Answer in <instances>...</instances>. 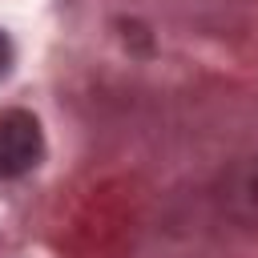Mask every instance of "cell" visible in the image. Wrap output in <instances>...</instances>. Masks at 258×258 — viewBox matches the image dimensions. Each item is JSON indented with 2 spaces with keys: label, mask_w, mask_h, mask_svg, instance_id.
<instances>
[{
  "label": "cell",
  "mask_w": 258,
  "mask_h": 258,
  "mask_svg": "<svg viewBox=\"0 0 258 258\" xmlns=\"http://www.w3.org/2000/svg\"><path fill=\"white\" fill-rule=\"evenodd\" d=\"M0 60H4V40H0ZM0 69H4V64H0Z\"/></svg>",
  "instance_id": "obj_2"
},
{
  "label": "cell",
  "mask_w": 258,
  "mask_h": 258,
  "mask_svg": "<svg viewBox=\"0 0 258 258\" xmlns=\"http://www.w3.org/2000/svg\"><path fill=\"white\" fill-rule=\"evenodd\" d=\"M44 153L40 121L24 109L0 113V177H20L28 173Z\"/></svg>",
  "instance_id": "obj_1"
}]
</instances>
